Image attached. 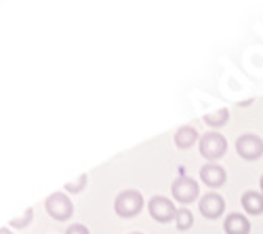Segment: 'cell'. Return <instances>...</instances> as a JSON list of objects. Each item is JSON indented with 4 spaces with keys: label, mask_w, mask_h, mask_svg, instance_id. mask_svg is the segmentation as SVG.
Listing matches in <instances>:
<instances>
[{
    "label": "cell",
    "mask_w": 263,
    "mask_h": 234,
    "mask_svg": "<svg viewBox=\"0 0 263 234\" xmlns=\"http://www.w3.org/2000/svg\"><path fill=\"white\" fill-rule=\"evenodd\" d=\"M143 209V196L137 190H122L114 201V211L120 218H135Z\"/></svg>",
    "instance_id": "obj_1"
},
{
    "label": "cell",
    "mask_w": 263,
    "mask_h": 234,
    "mask_svg": "<svg viewBox=\"0 0 263 234\" xmlns=\"http://www.w3.org/2000/svg\"><path fill=\"white\" fill-rule=\"evenodd\" d=\"M228 152V141L221 133L217 131H209L200 137V154L206 160H217Z\"/></svg>",
    "instance_id": "obj_2"
},
{
    "label": "cell",
    "mask_w": 263,
    "mask_h": 234,
    "mask_svg": "<svg viewBox=\"0 0 263 234\" xmlns=\"http://www.w3.org/2000/svg\"><path fill=\"white\" fill-rule=\"evenodd\" d=\"M47 207V213L57 220V222H65L68 218H72L74 213V203L70 201V196H65L63 192H55L45 201Z\"/></svg>",
    "instance_id": "obj_3"
},
{
    "label": "cell",
    "mask_w": 263,
    "mask_h": 234,
    "mask_svg": "<svg viewBox=\"0 0 263 234\" xmlns=\"http://www.w3.org/2000/svg\"><path fill=\"white\" fill-rule=\"evenodd\" d=\"M198 194H200V186H198V182H196V179L181 175L179 179L173 182V199L177 203L190 205L192 201L198 199Z\"/></svg>",
    "instance_id": "obj_4"
},
{
    "label": "cell",
    "mask_w": 263,
    "mask_h": 234,
    "mask_svg": "<svg viewBox=\"0 0 263 234\" xmlns=\"http://www.w3.org/2000/svg\"><path fill=\"white\" fill-rule=\"evenodd\" d=\"M236 150L245 160H257L263 156V139L255 133H245L236 141Z\"/></svg>",
    "instance_id": "obj_5"
},
{
    "label": "cell",
    "mask_w": 263,
    "mask_h": 234,
    "mask_svg": "<svg viewBox=\"0 0 263 234\" xmlns=\"http://www.w3.org/2000/svg\"><path fill=\"white\" fill-rule=\"evenodd\" d=\"M147 209H149V215L160 224H166V222L175 220V215H177V209H175L173 201L166 199V196H154L149 201Z\"/></svg>",
    "instance_id": "obj_6"
},
{
    "label": "cell",
    "mask_w": 263,
    "mask_h": 234,
    "mask_svg": "<svg viewBox=\"0 0 263 234\" xmlns=\"http://www.w3.org/2000/svg\"><path fill=\"white\" fill-rule=\"evenodd\" d=\"M226 211V201L221 194L217 192H209L206 196L200 199V213L209 220H217Z\"/></svg>",
    "instance_id": "obj_7"
},
{
    "label": "cell",
    "mask_w": 263,
    "mask_h": 234,
    "mask_svg": "<svg viewBox=\"0 0 263 234\" xmlns=\"http://www.w3.org/2000/svg\"><path fill=\"white\" fill-rule=\"evenodd\" d=\"M200 179L211 186V188H219V186H223L226 179H228V173H226V169L221 165H217V163H209L200 169Z\"/></svg>",
    "instance_id": "obj_8"
},
{
    "label": "cell",
    "mask_w": 263,
    "mask_h": 234,
    "mask_svg": "<svg viewBox=\"0 0 263 234\" xmlns=\"http://www.w3.org/2000/svg\"><path fill=\"white\" fill-rule=\"evenodd\" d=\"M251 222L242 213H230L226 218V234H249Z\"/></svg>",
    "instance_id": "obj_9"
},
{
    "label": "cell",
    "mask_w": 263,
    "mask_h": 234,
    "mask_svg": "<svg viewBox=\"0 0 263 234\" xmlns=\"http://www.w3.org/2000/svg\"><path fill=\"white\" fill-rule=\"evenodd\" d=\"M242 207L251 215H261L263 213V194L257 192V190H249V192L242 194Z\"/></svg>",
    "instance_id": "obj_10"
},
{
    "label": "cell",
    "mask_w": 263,
    "mask_h": 234,
    "mask_svg": "<svg viewBox=\"0 0 263 234\" xmlns=\"http://www.w3.org/2000/svg\"><path fill=\"white\" fill-rule=\"evenodd\" d=\"M196 141H198V131H196L194 127H179L177 133H175V143H177V148H181V150H187Z\"/></svg>",
    "instance_id": "obj_11"
},
{
    "label": "cell",
    "mask_w": 263,
    "mask_h": 234,
    "mask_svg": "<svg viewBox=\"0 0 263 234\" xmlns=\"http://www.w3.org/2000/svg\"><path fill=\"white\" fill-rule=\"evenodd\" d=\"M228 120H230V112H228L226 108H223V110H215V112H211V114L204 116V122H206L209 127H213V129H219V127H223Z\"/></svg>",
    "instance_id": "obj_12"
},
{
    "label": "cell",
    "mask_w": 263,
    "mask_h": 234,
    "mask_svg": "<svg viewBox=\"0 0 263 234\" xmlns=\"http://www.w3.org/2000/svg\"><path fill=\"white\" fill-rule=\"evenodd\" d=\"M175 224H177V230H190L194 224V215L190 209H179L177 215H175Z\"/></svg>",
    "instance_id": "obj_13"
},
{
    "label": "cell",
    "mask_w": 263,
    "mask_h": 234,
    "mask_svg": "<svg viewBox=\"0 0 263 234\" xmlns=\"http://www.w3.org/2000/svg\"><path fill=\"white\" fill-rule=\"evenodd\" d=\"M86 175H80L76 182H70V184H65V190H68V192H72V194H76V192H80V190L84 188V184H86Z\"/></svg>",
    "instance_id": "obj_14"
},
{
    "label": "cell",
    "mask_w": 263,
    "mask_h": 234,
    "mask_svg": "<svg viewBox=\"0 0 263 234\" xmlns=\"http://www.w3.org/2000/svg\"><path fill=\"white\" fill-rule=\"evenodd\" d=\"M32 218H34V211H32V209H28L26 213H24V218L13 220V222H11V226H13V228H26V226L32 222Z\"/></svg>",
    "instance_id": "obj_15"
},
{
    "label": "cell",
    "mask_w": 263,
    "mask_h": 234,
    "mask_svg": "<svg viewBox=\"0 0 263 234\" xmlns=\"http://www.w3.org/2000/svg\"><path fill=\"white\" fill-rule=\"evenodd\" d=\"M65 234H91L89 228L82 226V224H72L68 230H65Z\"/></svg>",
    "instance_id": "obj_16"
},
{
    "label": "cell",
    "mask_w": 263,
    "mask_h": 234,
    "mask_svg": "<svg viewBox=\"0 0 263 234\" xmlns=\"http://www.w3.org/2000/svg\"><path fill=\"white\" fill-rule=\"evenodd\" d=\"M0 234H13L9 228H0Z\"/></svg>",
    "instance_id": "obj_17"
},
{
    "label": "cell",
    "mask_w": 263,
    "mask_h": 234,
    "mask_svg": "<svg viewBox=\"0 0 263 234\" xmlns=\"http://www.w3.org/2000/svg\"><path fill=\"white\" fill-rule=\"evenodd\" d=\"M259 186H261V194H263V175H261V179H259Z\"/></svg>",
    "instance_id": "obj_18"
},
{
    "label": "cell",
    "mask_w": 263,
    "mask_h": 234,
    "mask_svg": "<svg viewBox=\"0 0 263 234\" xmlns=\"http://www.w3.org/2000/svg\"><path fill=\"white\" fill-rule=\"evenodd\" d=\"M135 234H141V232H135Z\"/></svg>",
    "instance_id": "obj_19"
}]
</instances>
